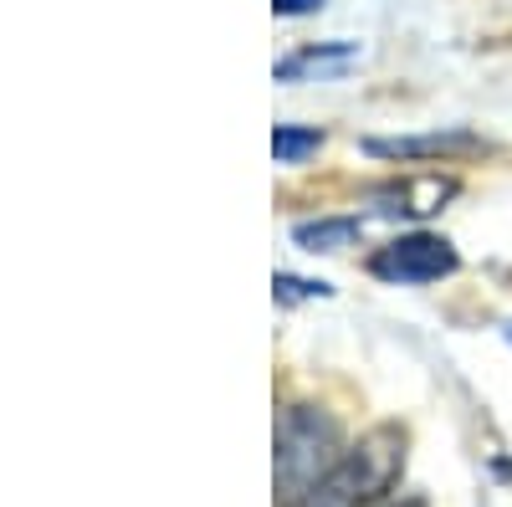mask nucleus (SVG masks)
<instances>
[{"instance_id":"nucleus-1","label":"nucleus","mask_w":512,"mask_h":507,"mask_svg":"<svg viewBox=\"0 0 512 507\" xmlns=\"http://www.w3.org/2000/svg\"><path fill=\"white\" fill-rule=\"evenodd\" d=\"M349 441L344 426L323 405H287L277 420V492L282 502H303L338 461H344Z\"/></svg>"},{"instance_id":"nucleus-2","label":"nucleus","mask_w":512,"mask_h":507,"mask_svg":"<svg viewBox=\"0 0 512 507\" xmlns=\"http://www.w3.org/2000/svg\"><path fill=\"white\" fill-rule=\"evenodd\" d=\"M405 477V431L374 426L359 446L344 451V461L292 507H374L384 502Z\"/></svg>"},{"instance_id":"nucleus-3","label":"nucleus","mask_w":512,"mask_h":507,"mask_svg":"<svg viewBox=\"0 0 512 507\" xmlns=\"http://www.w3.org/2000/svg\"><path fill=\"white\" fill-rule=\"evenodd\" d=\"M461 267L456 246L436 231H405L395 241H384L374 257H369V272L379 282H395V287H420V282H441Z\"/></svg>"},{"instance_id":"nucleus-4","label":"nucleus","mask_w":512,"mask_h":507,"mask_svg":"<svg viewBox=\"0 0 512 507\" xmlns=\"http://www.w3.org/2000/svg\"><path fill=\"white\" fill-rule=\"evenodd\" d=\"M487 139L472 129H436V134H400V139H364V154L374 159H451V154H482Z\"/></svg>"},{"instance_id":"nucleus-5","label":"nucleus","mask_w":512,"mask_h":507,"mask_svg":"<svg viewBox=\"0 0 512 507\" xmlns=\"http://www.w3.org/2000/svg\"><path fill=\"white\" fill-rule=\"evenodd\" d=\"M451 195H456V180H446V175H415V180H400V185H390L379 195V200H390V205H379V216H410V221H420V216H436Z\"/></svg>"},{"instance_id":"nucleus-6","label":"nucleus","mask_w":512,"mask_h":507,"mask_svg":"<svg viewBox=\"0 0 512 507\" xmlns=\"http://www.w3.org/2000/svg\"><path fill=\"white\" fill-rule=\"evenodd\" d=\"M359 62V41H318V47H297L292 57H282L272 67L277 82H308V77H323V72H344Z\"/></svg>"},{"instance_id":"nucleus-7","label":"nucleus","mask_w":512,"mask_h":507,"mask_svg":"<svg viewBox=\"0 0 512 507\" xmlns=\"http://www.w3.org/2000/svg\"><path fill=\"white\" fill-rule=\"evenodd\" d=\"M359 231H364V221H354V216H318V221L292 226V241L303 251H344L359 241Z\"/></svg>"},{"instance_id":"nucleus-8","label":"nucleus","mask_w":512,"mask_h":507,"mask_svg":"<svg viewBox=\"0 0 512 507\" xmlns=\"http://www.w3.org/2000/svg\"><path fill=\"white\" fill-rule=\"evenodd\" d=\"M323 149V134L318 129H303V123H277V134H272V154L277 164H303Z\"/></svg>"},{"instance_id":"nucleus-9","label":"nucleus","mask_w":512,"mask_h":507,"mask_svg":"<svg viewBox=\"0 0 512 507\" xmlns=\"http://www.w3.org/2000/svg\"><path fill=\"white\" fill-rule=\"evenodd\" d=\"M272 292H277V303H308V298H328V282H308V277H292V272H277L272 277Z\"/></svg>"},{"instance_id":"nucleus-10","label":"nucleus","mask_w":512,"mask_h":507,"mask_svg":"<svg viewBox=\"0 0 512 507\" xmlns=\"http://www.w3.org/2000/svg\"><path fill=\"white\" fill-rule=\"evenodd\" d=\"M272 11L277 16H318L323 0H272Z\"/></svg>"},{"instance_id":"nucleus-11","label":"nucleus","mask_w":512,"mask_h":507,"mask_svg":"<svg viewBox=\"0 0 512 507\" xmlns=\"http://www.w3.org/2000/svg\"><path fill=\"white\" fill-rule=\"evenodd\" d=\"M507 344H512V328H507Z\"/></svg>"}]
</instances>
